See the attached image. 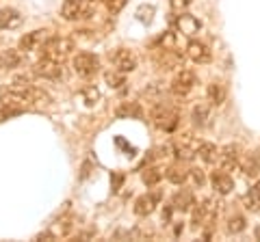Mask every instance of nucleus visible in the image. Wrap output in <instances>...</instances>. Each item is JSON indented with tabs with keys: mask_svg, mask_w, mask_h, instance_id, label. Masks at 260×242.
<instances>
[{
	"mask_svg": "<svg viewBox=\"0 0 260 242\" xmlns=\"http://www.w3.org/2000/svg\"><path fill=\"white\" fill-rule=\"evenodd\" d=\"M32 74L48 78V80H56L63 76V63L52 61V59H48V56H42V59L32 65Z\"/></svg>",
	"mask_w": 260,
	"mask_h": 242,
	"instance_id": "12",
	"label": "nucleus"
},
{
	"mask_svg": "<svg viewBox=\"0 0 260 242\" xmlns=\"http://www.w3.org/2000/svg\"><path fill=\"white\" fill-rule=\"evenodd\" d=\"M104 5H107V9L111 13H119L126 7V0H104Z\"/></svg>",
	"mask_w": 260,
	"mask_h": 242,
	"instance_id": "37",
	"label": "nucleus"
},
{
	"mask_svg": "<svg viewBox=\"0 0 260 242\" xmlns=\"http://www.w3.org/2000/svg\"><path fill=\"white\" fill-rule=\"evenodd\" d=\"M245 227H247V221H245V216L243 214H232L230 219H228V223H225V231L230 233V236H237V233L245 231Z\"/></svg>",
	"mask_w": 260,
	"mask_h": 242,
	"instance_id": "27",
	"label": "nucleus"
},
{
	"mask_svg": "<svg viewBox=\"0 0 260 242\" xmlns=\"http://www.w3.org/2000/svg\"><path fill=\"white\" fill-rule=\"evenodd\" d=\"M89 169H91V165L85 163V165H83V173H80V180H87V177H89V173H91Z\"/></svg>",
	"mask_w": 260,
	"mask_h": 242,
	"instance_id": "40",
	"label": "nucleus"
},
{
	"mask_svg": "<svg viewBox=\"0 0 260 242\" xmlns=\"http://www.w3.org/2000/svg\"><path fill=\"white\" fill-rule=\"evenodd\" d=\"M198 154H200V158L204 160L206 165H215V163H217V156H219V147H217L215 143L204 141V143H200Z\"/></svg>",
	"mask_w": 260,
	"mask_h": 242,
	"instance_id": "24",
	"label": "nucleus"
},
{
	"mask_svg": "<svg viewBox=\"0 0 260 242\" xmlns=\"http://www.w3.org/2000/svg\"><path fill=\"white\" fill-rule=\"evenodd\" d=\"M162 175H165V171H162L160 167H148V169L143 171L141 180H143L145 186H156V184L162 180Z\"/></svg>",
	"mask_w": 260,
	"mask_h": 242,
	"instance_id": "28",
	"label": "nucleus"
},
{
	"mask_svg": "<svg viewBox=\"0 0 260 242\" xmlns=\"http://www.w3.org/2000/svg\"><path fill=\"white\" fill-rule=\"evenodd\" d=\"M165 177L172 184H176V186H182V184L189 180V169H186L180 160H178V165H172L165 169Z\"/></svg>",
	"mask_w": 260,
	"mask_h": 242,
	"instance_id": "22",
	"label": "nucleus"
},
{
	"mask_svg": "<svg viewBox=\"0 0 260 242\" xmlns=\"http://www.w3.org/2000/svg\"><path fill=\"white\" fill-rule=\"evenodd\" d=\"M160 204V190H154V192H148V195H141V197H137L135 201V214L137 216H150L154 210H156V206Z\"/></svg>",
	"mask_w": 260,
	"mask_h": 242,
	"instance_id": "15",
	"label": "nucleus"
},
{
	"mask_svg": "<svg viewBox=\"0 0 260 242\" xmlns=\"http://www.w3.org/2000/svg\"><path fill=\"white\" fill-rule=\"evenodd\" d=\"M72 229H74V216L65 214V216H61V219H56L48 231H50L54 238H63V236H68Z\"/></svg>",
	"mask_w": 260,
	"mask_h": 242,
	"instance_id": "21",
	"label": "nucleus"
},
{
	"mask_svg": "<svg viewBox=\"0 0 260 242\" xmlns=\"http://www.w3.org/2000/svg\"><path fill=\"white\" fill-rule=\"evenodd\" d=\"M42 52H44V56H48V59L63 63L72 52H74V42L68 37H52L50 35L48 42L42 46Z\"/></svg>",
	"mask_w": 260,
	"mask_h": 242,
	"instance_id": "3",
	"label": "nucleus"
},
{
	"mask_svg": "<svg viewBox=\"0 0 260 242\" xmlns=\"http://www.w3.org/2000/svg\"><path fill=\"white\" fill-rule=\"evenodd\" d=\"M154 7L152 5H141L139 9H137V18H139L143 24H150L152 22V18H154Z\"/></svg>",
	"mask_w": 260,
	"mask_h": 242,
	"instance_id": "33",
	"label": "nucleus"
},
{
	"mask_svg": "<svg viewBox=\"0 0 260 242\" xmlns=\"http://www.w3.org/2000/svg\"><path fill=\"white\" fill-rule=\"evenodd\" d=\"M61 15L63 20L74 22V20H85L91 15V7L87 0H65L61 7Z\"/></svg>",
	"mask_w": 260,
	"mask_h": 242,
	"instance_id": "9",
	"label": "nucleus"
},
{
	"mask_svg": "<svg viewBox=\"0 0 260 242\" xmlns=\"http://www.w3.org/2000/svg\"><path fill=\"white\" fill-rule=\"evenodd\" d=\"M198 85V76H195L193 69H186V67H180L178 69V74L174 76L172 85H169V91H172V95H176V98H186L193 87Z\"/></svg>",
	"mask_w": 260,
	"mask_h": 242,
	"instance_id": "6",
	"label": "nucleus"
},
{
	"mask_svg": "<svg viewBox=\"0 0 260 242\" xmlns=\"http://www.w3.org/2000/svg\"><path fill=\"white\" fill-rule=\"evenodd\" d=\"M72 65H74V71L80 78H91L100 69V59L91 52H78L72 61Z\"/></svg>",
	"mask_w": 260,
	"mask_h": 242,
	"instance_id": "7",
	"label": "nucleus"
},
{
	"mask_svg": "<svg viewBox=\"0 0 260 242\" xmlns=\"http://www.w3.org/2000/svg\"><path fill=\"white\" fill-rule=\"evenodd\" d=\"M200 139L193 136L191 132H182L174 139V156L180 160V163H191L198 156V149H200Z\"/></svg>",
	"mask_w": 260,
	"mask_h": 242,
	"instance_id": "2",
	"label": "nucleus"
},
{
	"mask_svg": "<svg viewBox=\"0 0 260 242\" xmlns=\"http://www.w3.org/2000/svg\"><path fill=\"white\" fill-rule=\"evenodd\" d=\"M22 61V56L18 50H3L0 52V69H13L18 67Z\"/></svg>",
	"mask_w": 260,
	"mask_h": 242,
	"instance_id": "26",
	"label": "nucleus"
},
{
	"mask_svg": "<svg viewBox=\"0 0 260 242\" xmlns=\"http://www.w3.org/2000/svg\"><path fill=\"white\" fill-rule=\"evenodd\" d=\"M111 182H113V190H119V186H121V182H124V175H119V173H115V175H111Z\"/></svg>",
	"mask_w": 260,
	"mask_h": 242,
	"instance_id": "38",
	"label": "nucleus"
},
{
	"mask_svg": "<svg viewBox=\"0 0 260 242\" xmlns=\"http://www.w3.org/2000/svg\"><path fill=\"white\" fill-rule=\"evenodd\" d=\"M191 229H200L204 225L213 223L217 219V206H215V199H204L202 204H193L191 208Z\"/></svg>",
	"mask_w": 260,
	"mask_h": 242,
	"instance_id": "5",
	"label": "nucleus"
},
{
	"mask_svg": "<svg viewBox=\"0 0 260 242\" xmlns=\"http://www.w3.org/2000/svg\"><path fill=\"white\" fill-rule=\"evenodd\" d=\"M195 204V197H193V192L189 188H182V190H178L174 199H172V208L176 210V212H189V210L193 208Z\"/></svg>",
	"mask_w": 260,
	"mask_h": 242,
	"instance_id": "18",
	"label": "nucleus"
},
{
	"mask_svg": "<svg viewBox=\"0 0 260 242\" xmlns=\"http://www.w3.org/2000/svg\"><path fill=\"white\" fill-rule=\"evenodd\" d=\"M172 26L186 37H195L202 30V22L195 15L182 11V13H176V18H172Z\"/></svg>",
	"mask_w": 260,
	"mask_h": 242,
	"instance_id": "8",
	"label": "nucleus"
},
{
	"mask_svg": "<svg viewBox=\"0 0 260 242\" xmlns=\"http://www.w3.org/2000/svg\"><path fill=\"white\" fill-rule=\"evenodd\" d=\"M115 115L119 119H143V108H141V104L139 102H124L121 106L117 108Z\"/></svg>",
	"mask_w": 260,
	"mask_h": 242,
	"instance_id": "23",
	"label": "nucleus"
},
{
	"mask_svg": "<svg viewBox=\"0 0 260 242\" xmlns=\"http://www.w3.org/2000/svg\"><path fill=\"white\" fill-rule=\"evenodd\" d=\"M189 177H193V184L195 186H204V182H206V175H204V171L202 169H189Z\"/></svg>",
	"mask_w": 260,
	"mask_h": 242,
	"instance_id": "36",
	"label": "nucleus"
},
{
	"mask_svg": "<svg viewBox=\"0 0 260 242\" xmlns=\"http://www.w3.org/2000/svg\"><path fill=\"white\" fill-rule=\"evenodd\" d=\"M239 167L247 177H256L260 173V156L256 151H247L239 158Z\"/></svg>",
	"mask_w": 260,
	"mask_h": 242,
	"instance_id": "17",
	"label": "nucleus"
},
{
	"mask_svg": "<svg viewBox=\"0 0 260 242\" xmlns=\"http://www.w3.org/2000/svg\"><path fill=\"white\" fill-rule=\"evenodd\" d=\"M210 184H213V188L217 195H230V192L234 190V180L230 177V173L228 171H213V175H210Z\"/></svg>",
	"mask_w": 260,
	"mask_h": 242,
	"instance_id": "16",
	"label": "nucleus"
},
{
	"mask_svg": "<svg viewBox=\"0 0 260 242\" xmlns=\"http://www.w3.org/2000/svg\"><path fill=\"white\" fill-rule=\"evenodd\" d=\"M22 15L18 9H11V7H5V9H0V28L5 30H11V28H18L22 24Z\"/></svg>",
	"mask_w": 260,
	"mask_h": 242,
	"instance_id": "19",
	"label": "nucleus"
},
{
	"mask_svg": "<svg viewBox=\"0 0 260 242\" xmlns=\"http://www.w3.org/2000/svg\"><path fill=\"white\" fill-rule=\"evenodd\" d=\"M186 56L198 63V65H204V63H210V59H213V52H210V48L200 42V39H191L189 44H186Z\"/></svg>",
	"mask_w": 260,
	"mask_h": 242,
	"instance_id": "14",
	"label": "nucleus"
},
{
	"mask_svg": "<svg viewBox=\"0 0 260 242\" xmlns=\"http://www.w3.org/2000/svg\"><path fill=\"white\" fill-rule=\"evenodd\" d=\"M154 48H176V35L174 33H162L160 37L154 39Z\"/></svg>",
	"mask_w": 260,
	"mask_h": 242,
	"instance_id": "32",
	"label": "nucleus"
},
{
	"mask_svg": "<svg viewBox=\"0 0 260 242\" xmlns=\"http://www.w3.org/2000/svg\"><path fill=\"white\" fill-rule=\"evenodd\" d=\"M48 37H50V30H32V33H26L20 39L18 50H22V52L42 50V46L48 42Z\"/></svg>",
	"mask_w": 260,
	"mask_h": 242,
	"instance_id": "13",
	"label": "nucleus"
},
{
	"mask_svg": "<svg viewBox=\"0 0 260 242\" xmlns=\"http://www.w3.org/2000/svg\"><path fill=\"white\" fill-rule=\"evenodd\" d=\"M104 80H107V85L111 89H121L126 85V74H121L117 69H109L107 74H104Z\"/></svg>",
	"mask_w": 260,
	"mask_h": 242,
	"instance_id": "29",
	"label": "nucleus"
},
{
	"mask_svg": "<svg viewBox=\"0 0 260 242\" xmlns=\"http://www.w3.org/2000/svg\"><path fill=\"white\" fill-rule=\"evenodd\" d=\"M172 212H174V208H172V206H167L165 210H162V221H165V223L172 221Z\"/></svg>",
	"mask_w": 260,
	"mask_h": 242,
	"instance_id": "39",
	"label": "nucleus"
},
{
	"mask_svg": "<svg viewBox=\"0 0 260 242\" xmlns=\"http://www.w3.org/2000/svg\"><path fill=\"white\" fill-rule=\"evenodd\" d=\"M247 208L251 210V212H260V182L249 190V195H247Z\"/></svg>",
	"mask_w": 260,
	"mask_h": 242,
	"instance_id": "30",
	"label": "nucleus"
},
{
	"mask_svg": "<svg viewBox=\"0 0 260 242\" xmlns=\"http://www.w3.org/2000/svg\"><path fill=\"white\" fill-rule=\"evenodd\" d=\"M154 65L160 71H172L184 67V54L178 52L176 48H156L154 52Z\"/></svg>",
	"mask_w": 260,
	"mask_h": 242,
	"instance_id": "4",
	"label": "nucleus"
},
{
	"mask_svg": "<svg viewBox=\"0 0 260 242\" xmlns=\"http://www.w3.org/2000/svg\"><path fill=\"white\" fill-rule=\"evenodd\" d=\"M208 117H210V108H208V104H195L193 110H191L193 126L204 128V126H206V121H208Z\"/></svg>",
	"mask_w": 260,
	"mask_h": 242,
	"instance_id": "25",
	"label": "nucleus"
},
{
	"mask_svg": "<svg viewBox=\"0 0 260 242\" xmlns=\"http://www.w3.org/2000/svg\"><path fill=\"white\" fill-rule=\"evenodd\" d=\"M83 100L89 104V106H93V104L100 100V91H98L95 87H85L83 89Z\"/></svg>",
	"mask_w": 260,
	"mask_h": 242,
	"instance_id": "34",
	"label": "nucleus"
},
{
	"mask_svg": "<svg viewBox=\"0 0 260 242\" xmlns=\"http://www.w3.org/2000/svg\"><path fill=\"white\" fill-rule=\"evenodd\" d=\"M206 95H208V102L213 104V106H221L228 98V89L223 83H219V80H213V83L208 85L206 89Z\"/></svg>",
	"mask_w": 260,
	"mask_h": 242,
	"instance_id": "20",
	"label": "nucleus"
},
{
	"mask_svg": "<svg viewBox=\"0 0 260 242\" xmlns=\"http://www.w3.org/2000/svg\"><path fill=\"white\" fill-rule=\"evenodd\" d=\"M22 112H24V108H20V106H9V104H3V108H0V124L7 121V119H11V117L22 115Z\"/></svg>",
	"mask_w": 260,
	"mask_h": 242,
	"instance_id": "31",
	"label": "nucleus"
},
{
	"mask_svg": "<svg viewBox=\"0 0 260 242\" xmlns=\"http://www.w3.org/2000/svg\"><path fill=\"white\" fill-rule=\"evenodd\" d=\"M109 59L113 63V69L121 71V74H130V71L137 69V56L126 48H117L115 52L109 54Z\"/></svg>",
	"mask_w": 260,
	"mask_h": 242,
	"instance_id": "10",
	"label": "nucleus"
},
{
	"mask_svg": "<svg viewBox=\"0 0 260 242\" xmlns=\"http://www.w3.org/2000/svg\"><path fill=\"white\" fill-rule=\"evenodd\" d=\"M169 7H172L174 13H182V11H189L191 0H169Z\"/></svg>",
	"mask_w": 260,
	"mask_h": 242,
	"instance_id": "35",
	"label": "nucleus"
},
{
	"mask_svg": "<svg viewBox=\"0 0 260 242\" xmlns=\"http://www.w3.org/2000/svg\"><path fill=\"white\" fill-rule=\"evenodd\" d=\"M254 236H256V240H260V225H258V227L254 229Z\"/></svg>",
	"mask_w": 260,
	"mask_h": 242,
	"instance_id": "41",
	"label": "nucleus"
},
{
	"mask_svg": "<svg viewBox=\"0 0 260 242\" xmlns=\"http://www.w3.org/2000/svg\"><path fill=\"white\" fill-rule=\"evenodd\" d=\"M239 158H241V147L237 143H228L219 149L217 167L221 169V171H232L234 167H239Z\"/></svg>",
	"mask_w": 260,
	"mask_h": 242,
	"instance_id": "11",
	"label": "nucleus"
},
{
	"mask_svg": "<svg viewBox=\"0 0 260 242\" xmlns=\"http://www.w3.org/2000/svg\"><path fill=\"white\" fill-rule=\"evenodd\" d=\"M150 121L154 124V128H158L162 132H174L178 128V121H180V110L165 102H158L150 108Z\"/></svg>",
	"mask_w": 260,
	"mask_h": 242,
	"instance_id": "1",
	"label": "nucleus"
}]
</instances>
